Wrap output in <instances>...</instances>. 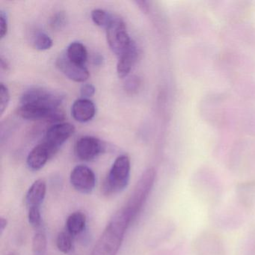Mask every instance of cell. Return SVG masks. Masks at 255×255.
<instances>
[{
  "label": "cell",
  "instance_id": "4",
  "mask_svg": "<svg viewBox=\"0 0 255 255\" xmlns=\"http://www.w3.org/2000/svg\"><path fill=\"white\" fill-rule=\"evenodd\" d=\"M156 179L155 168H149L143 172L134 186L129 198L122 210L128 216L131 223L136 219L150 196Z\"/></svg>",
  "mask_w": 255,
  "mask_h": 255
},
{
  "label": "cell",
  "instance_id": "7",
  "mask_svg": "<svg viewBox=\"0 0 255 255\" xmlns=\"http://www.w3.org/2000/svg\"><path fill=\"white\" fill-rule=\"evenodd\" d=\"M106 29L107 43L113 53L119 57L133 42L127 30L126 25L122 19L115 16L113 21Z\"/></svg>",
  "mask_w": 255,
  "mask_h": 255
},
{
  "label": "cell",
  "instance_id": "18",
  "mask_svg": "<svg viewBox=\"0 0 255 255\" xmlns=\"http://www.w3.org/2000/svg\"><path fill=\"white\" fill-rule=\"evenodd\" d=\"M51 158L50 151L45 144L42 142L35 146L31 150L30 153L28 155L26 163L29 169L32 171H38L41 169Z\"/></svg>",
  "mask_w": 255,
  "mask_h": 255
},
{
  "label": "cell",
  "instance_id": "25",
  "mask_svg": "<svg viewBox=\"0 0 255 255\" xmlns=\"http://www.w3.org/2000/svg\"><path fill=\"white\" fill-rule=\"evenodd\" d=\"M34 47L36 50L44 51L53 47V40L45 32H38L33 38Z\"/></svg>",
  "mask_w": 255,
  "mask_h": 255
},
{
  "label": "cell",
  "instance_id": "21",
  "mask_svg": "<svg viewBox=\"0 0 255 255\" xmlns=\"http://www.w3.org/2000/svg\"><path fill=\"white\" fill-rule=\"evenodd\" d=\"M238 255H255V224L243 238Z\"/></svg>",
  "mask_w": 255,
  "mask_h": 255
},
{
  "label": "cell",
  "instance_id": "17",
  "mask_svg": "<svg viewBox=\"0 0 255 255\" xmlns=\"http://www.w3.org/2000/svg\"><path fill=\"white\" fill-rule=\"evenodd\" d=\"M138 49L135 43L132 42L130 47L119 57L117 64V74L120 78L128 77L136 62Z\"/></svg>",
  "mask_w": 255,
  "mask_h": 255
},
{
  "label": "cell",
  "instance_id": "9",
  "mask_svg": "<svg viewBox=\"0 0 255 255\" xmlns=\"http://www.w3.org/2000/svg\"><path fill=\"white\" fill-rule=\"evenodd\" d=\"M75 132L74 125L61 122L50 127L46 132L44 143L50 151L52 157L59 151L62 144Z\"/></svg>",
  "mask_w": 255,
  "mask_h": 255
},
{
  "label": "cell",
  "instance_id": "16",
  "mask_svg": "<svg viewBox=\"0 0 255 255\" xmlns=\"http://www.w3.org/2000/svg\"><path fill=\"white\" fill-rule=\"evenodd\" d=\"M47 192V184L43 179L35 180L29 187L25 197V204L28 210L32 207H41Z\"/></svg>",
  "mask_w": 255,
  "mask_h": 255
},
{
  "label": "cell",
  "instance_id": "29",
  "mask_svg": "<svg viewBox=\"0 0 255 255\" xmlns=\"http://www.w3.org/2000/svg\"><path fill=\"white\" fill-rule=\"evenodd\" d=\"M66 16L63 11H59L53 14V17L50 18V27L55 30H59L62 29L65 24L66 21Z\"/></svg>",
  "mask_w": 255,
  "mask_h": 255
},
{
  "label": "cell",
  "instance_id": "31",
  "mask_svg": "<svg viewBox=\"0 0 255 255\" xmlns=\"http://www.w3.org/2000/svg\"><path fill=\"white\" fill-rule=\"evenodd\" d=\"M95 86L93 85L89 84V83H86V84L83 85L81 89H80V94L83 98L85 99H88L89 98L93 96L95 93Z\"/></svg>",
  "mask_w": 255,
  "mask_h": 255
},
{
  "label": "cell",
  "instance_id": "33",
  "mask_svg": "<svg viewBox=\"0 0 255 255\" xmlns=\"http://www.w3.org/2000/svg\"><path fill=\"white\" fill-rule=\"evenodd\" d=\"M93 62L95 65H101L103 63L102 56L100 55H95L93 58Z\"/></svg>",
  "mask_w": 255,
  "mask_h": 255
},
{
  "label": "cell",
  "instance_id": "15",
  "mask_svg": "<svg viewBox=\"0 0 255 255\" xmlns=\"http://www.w3.org/2000/svg\"><path fill=\"white\" fill-rule=\"evenodd\" d=\"M96 108L95 104L89 99L77 100L71 107V114L77 122L86 123L95 117Z\"/></svg>",
  "mask_w": 255,
  "mask_h": 255
},
{
  "label": "cell",
  "instance_id": "5",
  "mask_svg": "<svg viewBox=\"0 0 255 255\" xmlns=\"http://www.w3.org/2000/svg\"><path fill=\"white\" fill-rule=\"evenodd\" d=\"M130 159L127 155H121L113 162L101 186V192L110 197L123 192L130 179Z\"/></svg>",
  "mask_w": 255,
  "mask_h": 255
},
{
  "label": "cell",
  "instance_id": "20",
  "mask_svg": "<svg viewBox=\"0 0 255 255\" xmlns=\"http://www.w3.org/2000/svg\"><path fill=\"white\" fill-rule=\"evenodd\" d=\"M68 59L80 65H85L88 59V52L86 47L80 42H73L67 49Z\"/></svg>",
  "mask_w": 255,
  "mask_h": 255
},
{
  "label": "cell",
  "instance_id": "2",
  "mask_svg": "<svg viewBox=\"0 0 255 255\" xmlns=\"http://www.w3.org/2000/svg\"><path fill=\"white\" fill-rule=\"evenodd\" d=\"M130 224L122 208L116 212L101 236L92 255H116Z\"/></svg>",
  "mask_w": 255,
  "mask_h": 255
},
{
  "label": "cell",
  "instance_id": "19",
  "mask_svg": "<svg viewBox=\"0 0 255 255\" xmlns=\"http://www.w3.org/2000/svg\"><path fill=\"white\" fill-rule=\"evenodd\" d=\"M86 214L81 211L74 212L71 213L66 221V231H68L73 237L81 234L86 229Z\"/></svg>",
  "mask_w": 255,
  "mask_h": 255
},
{
  "label": "cell",
  "instance_id": "3",
  "mask_svg": "<svg viewBox=\"0 0 255 255\" xmlns=\"http://www.w3.org/2000/svg\"><path fill=\"white\" fill-rule=\"evenodd\" d=\"M250 213L251 211L233 198L228 202L222 201L211 207L209 218L213 226L218 229L233 231L246 223Z\"/></svg>",
  "mask_w": 255,
  "mask_h": 255
},
{
  "label": "cell",
  "instance_id": "28",
  "mask_svg": "<svg viewBox=\"0 0 255 255\" xmlns=\"http://www.w3.org/2000/svg\"><path fill=\"white\" fill-rule=\"evenodd\" d=\"M10 101V93L7 86L3 83L0 85V110L1 114H3L5 110L8 107Z\"/></svg>",
  "mask_w": 255,
  "mask_h": 255
},
{
  "label": "cell",
  "instance_id": "12",
  "mask_svg": "<svg viewBox=\"0 0 255 255\" xmlns=\"http://www.w3.org/2000/svg\"><path fill=\"white\" fill-rule=\"evenodd\" d=\"M101 140L93 136L81 137L75 144V154L82 161L93 160L104 151Z\"/></svg>",
  "mask_w": 255,
  "mask_h": 255
},
{
  "label": "cell",
  "instance_id": "30",
  "mask_svg": "<svg viewBox=\"0 0 255 255\" xmlns=\"http://www.w3.org/2000/svg\"><path fill=\"white\" fill-rule=\"evenodd\" d=\"M8 22L6 14L4 11H1L0 13V38L1 39L5 38L8 33Z\"/></svg>",
  "mask_w": 255,
  "mask_h": 255
},
{
  "label": "cell",
  "instance_id": "27",
  "mask_svg": "<svg viewBox=\"0 0 255 255\" xmlns=\"http://www.w3.org/2000/svg\"><path fill=\"white\" fill-rule=\"evenodd\" d=\"M141 86V80L136 76H132L129 77L125 82V91L129 95H134L138 92Z\"/></svg>",
  "mask_w": 255,
  "mask_h": 255
},
{
  "label": "cell",
  "instance_id": "23",
  "mask_svg": "<svg viewBox=\"0 0 255 255\" xmlns=\"http://www.w3.org/2000/svg\"><path fill=\"white\" fill-rule=\"evenodd\" d=\"M74 237L68 232V231H62L59 233L56 240V246L58 249L62 253L67 254L71 253L74 249Z\"/></svg>",
  "mask_w": 255,
  "mask_h": 255
},
{
  "label": "cell",
  "instance_id": "13",
  "mask_svg": "<svg viewBox=\"0 0 255 255\" xmlns=\"http://www.w3.org/2000/svg\"><path fill=\"white\" fill-rule=\"evenodd\" d=\"M58 68L70 80L77 83H84L89 79V70L68 59L66 53L61 54L56 60Z\"/></svg>",
  "mask_w": 255,
  "mask_h": 255
},
{
  "label": "cell",
  "instance_id": "24",
  "mask_svg": "<svg viewBox=\"0 0 255 255\" xmlns=\"http://www.w3.org/2000/svg\"><path fill=\"white\" fill-rule=\"evenodd\" d=\"M114 17L115 16H113V14H110L105 10L101 9V8H97L92 11V19L94 23L97 26L106 28V29L113 21Z\"/></svg>",
  "mask_w": 255,
  "mask_h": 255
},
{
  "label": "cell",
  "instance_id": "11",
  "mask_svg": "<svg viewBox=\"0 0 255 255\" xmlns=\"http://www.w3.org/2000/svg\"><path fill=\"white\" fill-rule=\"evenodd\" d=\"M70 181L77 192L90 194L96 185V176L87 165H79L71 171Z\"/></svg>",
  "mask_w": 255,
  "mask_h": 255
},
{
  "label": "cell",
  "instance_id": "32",
  "mask_svg": "<svg viewBox=\"0 0 255 255\" xmlns=\"http://www.w3.org/2000/svg\"><path fill=\"white\" fill-rule=\"evenodd\" d=\"M7 226H8V220L5 218L1 216V218H0V231H1V234L3 233Z\"/></svg>",
  "mask_w": 255,
  "mask_h": 255
},
{
  "label": "cell",
  "instance_id": "10",
  "mask_svg": "<svg viewBox=\"0 0 255 255\" xmlns=\"http://www.w3.org/2000/svg\"><path fill=\"white\" fill-rule=\"evenodd\" d=\"M17 115L27 120H46L61 123L65 119L63 111L60 109H51L36 105H21L17 110Z\"/></svg>",
  "mask_w": 255,
  "mask_h": 255
},
{
  "label": "cell",
  "instance_id": "1",
  "mask_svg": "<svg viewBox=\"0 0 255 255\" xmlns=\"http://www.w3.org/2000/svg\"><path fill=\"white\" fill-rule=\"evenodd\" d=\"M189 187L195 198L210 208L222 201L223 183L216 173L208 168H201L194 173Z\"/></svg>",
  "mask_w": 255,
  "mask_h": 255
},
{
  "label": "cell",
  "instance_id": "14",
  "mask_svg": "<svg viewBox=\"0 0 255 255\" xmlns=\"http://www.w3.org/2000/svg\"><path fill=\"white\" fill-rule=\"evenodd\" d=\"M234 198L252 212L255 206V180H247L237 184Z\"/></svg>",
  "mask_w": 255,
  "mask_h": 255
},
{
  "label": "cell",
  "instance_id": "6",
  "mask_svg": "<svg viewBox=\"0 0 255 255\" xmlns=\"http://www.w3.org/2000/svg\"><path fill=\"white\" fill-rule=\"evenodd\" d=\"M194 255H226V246L223 238L211 231L200 232L192 243Z\"/></svg>",
  "mask_w": 255,
  "mask_h": 255
},
{
  "label": "cell",
  "instance_id": "34",
  "mask_svg": "<svg viewBox=\"0 0 255 255\" xmlns=\"http://www.w3.org/2000/svg\"><path fill=\"white\" fill-rule=\"evenodd\" d=\"M16 255V254H14V253H10L9 255Z\"/></svg>",
  "mask_w": 255,
  "mask_h": 255
},
{
  "label": "cell",
  "instance_id": "22",
  "mask_svg": "<svg viewBox=\"0 0 255 255\" xmlns=\"http://www.w3.org/2000/svg\"><path fill=\"white\" fill-rule=\"evenodd\" d=\"M47 240L44 230L38 229L32 240V252L35 255H44L47 251Z\"/></svg>",
  "mask_w": 255,
  "mask_h": 255
},
{
  "label": "cell",
  "instance_id": "8",
  "mask_svg": "<svg viewBox=\"0 0 255 255\" xmlns=\"http://www.w3.org/2000/svg\"><path fill=\"white\" fill-rule=\"evenodd\" d=\"M61 94L50 92L41 88H32L26 91L20 98L21 105H36L58 109L63 101Z\"/></svg>",
  "mask_w": 255,
  "mask_h": 255
},
{
  "label": "cell",
  "instance_id": "26",
  "mask_svg": "<svg viewBox=\"0 0 255 255\" xmlns=\"http://www.w3.org/2000/svg\"><path fill=\"white\" fill-rule=\"evenodd\" d=\"M41 207H32L28 210V220L31 226L35 229H41L42 225V218L41 214Z\"/></svg>",
  "mask_w": 255,
  "mask_h": 255
}]
</instances>
